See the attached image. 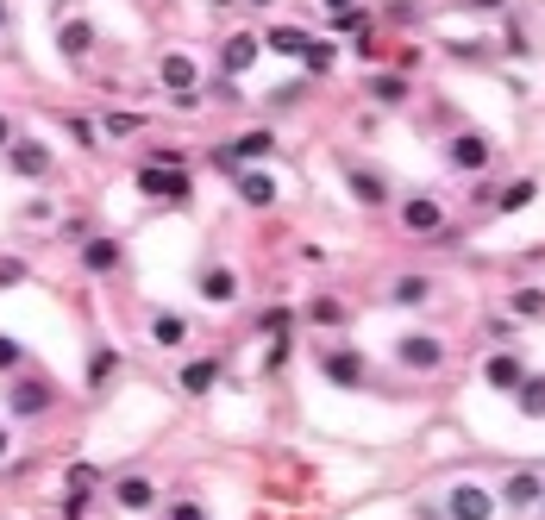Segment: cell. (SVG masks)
Wrapping results in <instances>:
<instances>
[{"label": "cell", "mask_w": 545, "mask_h": 520, "mask_svg": "<svg viewBox=\"0 0 545 520\" xmlns=\"http://www.w3.org/2000/svg\"><path fill=\"white\" fill-rule=\"evenodd\" d=\"M157 82L170 88V101H176V107H195V94H201V69H195V57H188V51H163V57H157Z\"/></svg>", "instance_id": "obj_1"}, {"label": "cell", "mask_w": 545, "mask_h": 520, "mask_svg": "<svg viewBox=\"0 0 545 520\" xmlns=\"http://www.w3.org/2000/svg\"><path fill=\"white\" fill-rule=\"evenodd\" d=\"M270 151H276V132H264V126H257V132H239V138H232V145H220V151H213V163H220L226 176H239L245 163L270 157Z\"/></svg>", "instance_id": "obj_2"}, {"label": "cell", "mask_w": 545, "mask_h": 520, "mask_svg": "<svg viewBox=\"0 0 545 520\" xmlns=\"http://www.w3.org/2000/svg\"><path fill=\"white\" fill-rule=\"evenodd\" d=\"M320 370H326V383H339V389H364V376H370L364 351H351V345H326Z\"/></svg>", "instance_id": "obj_3"}, {"label": "cell", "mask_w": 545, "mask_h": 520, "mask_svg": "<svg viewBox=\"0 0 545 520\" xmlns=\"http://www.w3.org/2000/svg\"><path fill=\"white\" fill-rule=\"evenodd\" d=\"M7 170H13L19 182L51 176V145H38V138H13V145H7Z\"/></svg>", "instance_id": "obj_4"}, {"label": "cell", "mask_w": 545, "mask_h": 520, "mask_svg": "<svg viewBox=\"0 0 545 520\" xmlns=\"http://www.w3.org/2000/svg\"><path fill=\"white\" fill-rule=\"evenodd\" d=\"M489 157H495V145H489L483 132H458L452 145H445V163H452V170H464V176L489 170Z\"/></svg>", "instance_id": "obj_5"}, {"label": "cell", "mask_w": 545, "mask_h": 520, "mask_svg": "<svg viewBox=\"0 0 545 520\" xmlns=\"http://www.w3.org/2000/svg\"><path fill=\"white\" fill-rule=\"evenodd\" d=\"M395 364L401 370H439L445 364V345L433 333H408V339H395Z\"/></svg>", "instance_id": "obj_6"}, {"label": "cell", "mask_w": 545, "mask_h": 520, "mask_svg": "<svg viewBox=\"0 0 545 520\" xmlns=\"http://www.w3.org/2000/svg\"><path fill=\"white\" fill-rule=\"evenodd\" d=\"M445 514L452 520H495V495L483 483H458L452 495H445Z\"/></svg>", "instance_id": "obj_7"}, {"label": "cell", "mask_w": 545, "mask_h": 520, "mask_svg": "<svg viewBox=\"0 0 545 520\" xmlns=\"http://www.w3.org/2000/svg\"><path fill=\"white\" fill-rule=\"evenodd\" d=\"M257 57H264V38H257V32H232V38L220 44V69H226V82H239Z\"/></svg>", "instance_id": "obj_8"}, {"label": "cell", "mask_w": 545, "mask_h": 520, "mask_svg": "<svg viewBox=\"0 0 545 520\" xmlns=\"http://www.w3.org/2000/svg\"><path fill=\"white\" fill-rule=\"evenodd\" d=\"M138 195H151V201H188L195 188H188V170H138Z\"/></svg>", "instance_id": "obj_9"}, {"label": "cell", "mask_w": 545, "mask_h": 520, "mask_svg": "<svg viewBox=\"0 0 545 520\" xmlns=\"http://www.w3.org/2000/svg\"><path fill=\"white\" fill-rule=\"evenodd\" d=\"M401 226L420 232V239L445 232V207H439V195H408V201H401Z\"/></svg>", "instance_id": "obj_10"}, {"label": "cell", "mask_w": 545, "mask_h": 520, "mask_svg": "<svg viewBox=\"0 0 545 520\" xmlns=\"http://www.w3.org/2000/svg\"><path fill=\"white\" fill-rule=\"evenodd\" d=\"M345 188H351L364 207H383V201H389V176L370 170V163H345Z\"/></svg>", "instance_id": "obj_11"}, {"label": "cell", "mask_w": 545, "mask_h": 520, "mask_svg": "<svg viewBox=\"0 0 545 520\" xmlns=\"http://www.w3.org/2000/svg\"><path fill=\"white\" fill-rule=\"evenodd\" d=\"M483 376H489V389H502V395H514L520 383H527V364L514 358V351H495V358L483 364Z\"/></svg>", "instance_id": "obj_12"}, {"label": "cell", "mask_w": 545, "mask_h": 520, "mask_svg": "<svg viewBox=\"0 0 545 520\" xmlns=\"http://www.w3.org/2000/svg\"><path fill=\"white\" fill-rule=\"evenodd\" d=\"M201 295H207L213 307L239 301V270H226V264H207V270H201Z\"/></svg>", "instance_id": "obj_13"}, {"label": "cell", "mask_w": 545, "mask_h": 520, "mask_svg": "<svg viewBox=\"0 0 545 520\" xmlns=\"http://www.w3.org/2000/svg\"><path fill=\"white\" fill-rule=\"evenodd\" d=\"M82 270L88 276H113L120 270V239H82Z\"/></svg>", "instance_id": "obj_14"}, {"label": "cell", "mask_w": 545, "mask_h": 520, "mask_svg": "<svg viewBox=\"0 0 545 520\" xmlns=\"http://www.w3.org/2000/svg\"><path fill=\"white\" fill-rule=\"evenodd\" d=\"M7 414H19V420L51 414V389H44V383H13V395H7Z\"/></svg>", "instance_id": "obj_15"}, {"label": "cell", "mask_w": 545, "mask_h": 520, "mask_svg": "<svg viewBox=\"0 0 545 520\" xmlns=\"http://www.w3.org/2000/svg\"><path fill=\"white\" fill-rule=\"evenodd\" d=\"M113 502H120L126 514H151L157 489H151V477H120V483H113Z\"/></svg>", "instance_id": "obj_16"}, {"label": "cell", "mask_w": 545, "mask_h": 520, "mask_svg": "<svg viewBox=\"0 0 545 520\" xmlns=\"http://www.w3.org/2000/svg\"><path fill=\"white\" fill-rule=\"evenodd\" d=\"M502 502L508 508H533V502H545V483L533 477V470H514V477L502 483Z\"/></svg>", "instance_id": "obj_17"}, {"label": "cell", "mask_w": 545, "mask_h": 520, "mask_svg": "<svg viewBox=\"0 0 545 520\" xmlns=\"http://www.w3.org/2000/svg\"><path fill=\"white\" fill-rule=\"evenodd\" d=\"M57 44H63V57H69V63H82V57L94 51V26H88V19H69V26L57 32Z\"/></svg>", "instance_id": "obj_18"}, {"label": "cell", "mask_w": 545, "mask_h": 520, "mask_svg": "<svg viewBox=\"0 0 545 520\" xmlns=\"http://www.w3.org/2000/svg\"><path fill=\"white\" fill-rule=\"evenodd\" d=\"M307 38L301 26H276V32H264V51H276V57H307Z\"/></svg>", "instance_id": "obj_19"}, {"label": "cell", "mask_w": 545, "mask_h": 520, "mask_svg": "<svg viewBox=\"0 0 545 520\" xmlns=\"http://www.w3.org/2000/svg\"><path fill=\"white\" fill-rule=\"evenodd\" d=\"M389 301H395V307H420V301H433V276H395Z\"/></svg>", "instance_id": "obj_20"}, {"label": "cell", "mask_w": 545, "mask_h": 520, "mask_svg": "<svg viewBox=\"0 0 545 520\" xmlns=\"http://www.w3.org/2000/svg\"><path fill=\"white\" fill-rule=\"evenodd\" d=\"M533 195H539V182L520 176V182H508L502 195H495V214H520V207H533Z\"/></svg>", "instance_id": "obj_21"}, {"label": "cell", "mask_w": 545, "mask_h": 520, "mask_svg": "<svg viewBox=\"0 0 545 520\" xmlns=\"http://www.w3.org/2000/svg\"><path fill=\"white\" fill-rule=\"evenodd\" d=\"M151 339H157L163 351H182V345H188V320H182V314H157V320H151Z\"/></svg>", "instance_id": "obj_22"}, {"label": "cell", "mask_w": 545, "mask_h": 520, "mask_svg": "<svg viewBox=\"0 0 545 520\" xmlns=\"http://www.w3.org/2000/svg\"><path fill=\"white\" fill-rule=\"evenodd\" d=\"M239 201H245V207H270V201H276V182L257 176V170H239Z\"/></svg>", "instance_id": "obj_23"}, {"label": "cell", "mask_w": 545, "mask_h": 520, "mask_svg": "<svg viewBox=\"0 0 545 520\" xmlns=\"http://www.w3.org/2000/svg\"><path fill=\"white\" fill-rule=\"evenodd\" d=\"M514 401H520V414H527V420H545V376H527V383L514 389Z\"/></svg>", "instance_id": "obj_24"}, {"label": "cell", "mask_w": 545, "mask_h": 520, "mask_svg": "<svg viewBox=\"0 0 545 520\" xmlns=\"http://www.w3.org/2000/svg\"><path fill=\"white\" fill-rule=\"evenodd\" d=\"M213 376H220V364H213V358H195V364L182 370V389H188V395H207Z\"/></svg>", "instance_id": "obj_25"}, {"label": "cell", "mask_w": 545, "mask_h": 520, "mask_svg": "<svg viewBox=\"0 0 545 520\" xmlns=\"http://www.w3.org/2000/svg\"><path fill=\"white\" fill-rule=\"evenodd\" d=\"M370 94L383 107H401V101H408V82H401V76H370Z\"/></svg>", "instance_id": "obj_26"}, {"label": "cell", "mask_w": 545, "mask_h": 520, "mask_svg": "<svg viewBox=\"0 0 545 520\" xmlns=\"http://www.w3.org/2000/svg\"><path fill=\"white\" fill-rule=\"evenodd\" d=\"M508 307H514L520 320H545V289H514V301H508Z\"/></svg>", "instance_id": "obj_27"}, {"label": "cell", "mask_w": 545, "mask_h": 520, "mask_svg": "<svg viewBox=\"0 0 545 520\" xmlns=\"http://www.w3.org/2000/svg\"><path fill=\"white\" fill-rule=\"evenodd\" d=\"M113 364H120V351H113V345H101V351H94V364H88V383L101 389L107 376H113Z\"/></svg>", "instance_id": "obj_28"}, {"label": "cell", "mask_w": 545, "mask_h": 520, "mask_svg": "<svg viewBox=\"0 0 545 520\" xmlns=\"http://www.w3.org/2000/svg\"><path fill=\"white\" fill-rule=\"evenodd\" d=\"M307 320H320V326H339V320H345V301H333V295H320L314 307H307Z\"/></svg>", "instance_id": "obj_29"}, {"label": "cell", "mask_w": 545, "mask_h": 520, "mask_svg": "<svg viewBox=\"0 0 545 520\" xmlns=\"http://www.w3.org/2000/svg\"><path fill=\"white\" fill-rule=\"evenodd\" d=\"M333 57H339L333 44H320V38H314V44H307V57H301V63L314 69V76H326V69H333Z\"/></svg>", "instance_id": "obj_30"}, {"label": "cell", "mask_w": 545, "mask_h": 520, "mask_svg": "<svg viewBox=\"0 0 545 520\" xmlns=\"http://www.w3.org/2000/svg\"><path fill=\"white\" fill-rule=\"evenodd\" d=\"M19 364H26V345H19V339H7V333H0V376H13Z\"/></svg>", "instance_id": "obj_31"}, {"label": "cell", "mask_w": 545, "mask_h": 520, "mask_svg": "<svg viewBox=\"0 0 545 520\" xmlns=\"http://www.w3.org/2000/svg\"><path fill=\"white\" fill-rule=\"evenodd\" d=\"M69 138H76L82 151H94V145H101V126H94V120H82V113H76V120H69Z\"/></svg>", "instance_id": "obj_32"}, {"label": "cell", "mask_w": 545, "mask_h": 520, "mask_svg": "<svg viewBox=\"0 0 545 520\" xmlns=\"http://www.w3.org/2000/svg\"><path fill=\"white\" fill-rule=\"evenodd\" d=\"M138 126H145L138 113H107V126H101V132H107V138H132Z\"/></svg>", "instance_id": "obj_33"}, {"label": "cell", "mask_w": 545, "mask_h": 520, "mask_svg": "<svg viewBox=\"0 0 545 520\" xmlns=\"http://www.w3.org/2000/svg\"><path fill=\"white\" fill-rule=\"evenodd\" d=\"M13 282H26V257H0V289H13Z\"/></svg>", "instance_id": "obj_34"}, {"label": "cell", "mask_w": 545, "mask_h": 520, "mask_svg": "<svg viewBox=\"0 0 545 520\" xmlns=\"http://www.w3.org/2000/svg\"><path fill=\"white\" fill-rule=\"evenodd\" d=\"M170 520H207V508H201V502H195V495H182V502H176V508H170Z\"/></svg>", "instance_id": "obj_35"}, {"label": "cell", "mask_w": 545, "mask_h": 520, "mask_svg": "<svg viewBox=\"0 0 545 520\" xmlns=\"http://www.w3.org/2000/svg\"><path fill=\"white\" fill-rule=\"evenodd\" d=\"M13 138H19V132H13V120L0 113V157H7V145H13Z\"/></svg>", "instance_id": "obj_36"}, {"label": "cell", "mask_w": 545, "mask_h": 520, "mask_svg": "<svg viewBox=\"0 0 545 520\" xmlns=\"http://www.w3.org/2000/svg\"><path fill=\"white\" fill-rule=\"evenodd\" d=\"M470 7H477V13H495V7H502V0H470Z\"/></svg>", "instance_id": "obj_37"}, {"label": "cell", "mask_w": 545, "mask_h": 520, "mask_svg": "<svg viewBox=\"0 0 545 520\" xmlns=\"http://www.w3.org/2000/svg\"><path fill=\"white\" fill-rule=\"evenodd\" d=\"M326 13H351V0H326Z\"/></svg>", "instance_id": "obj_38"}, {"label": "cell", "mask_w": 545, "mask_h": 520, "mask_svg": "<svg viewBox=\"0 0 545 520\" xmlns=\"http://www.w3.org/2000/svg\"><path fill=\"white\" fill-rule=\"evenodd\" d=\"M0 32H7V0H0Z\"/></svg>", "instance_id": "obj_39"}, {"label": "cell", "mask_w": 545, "mask_h": 520, "mask_svg": "<svg viewBox=\"0 0 545 520\" xmlns=\"http://www.w3.org/2000/svg\"><path fill=\"white\" fill-rule=\"evenodd\" d=\"M0 458H7V427H0Z\"/></svg>", "instance_id": "obj_40"}, {"label": "cell", "mask_w": 545, "mask_h": 520, "mask_svg": "<svg viewBox=\"0 0 545 520\" xmlns=\"http://www.w3.org/2000/svg\"><path fill=\"white\" fill-rule=\"evenodd\" d=\"M251 7H270V0H251Z\"/></svg>", "instance_id": "obj_41"}, {"label": "cell", "mask_w": 545, "mask_h": 520, "mask_svg": "<svg viewBox=\"0 0 545 520\" xmlns=\"http://www.w3.org/2000/svg\"><path fill=\"white\" fill-rule=\"evenodd\" d=\"M57 7H69V0H57Z\"/></svg>", "instance_id": "obj_42"}]
</instances>
